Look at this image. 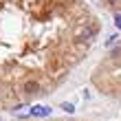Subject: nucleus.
I'll return each mask as SVG.
<instances>
[{"label":"nucleus","instance_id":"f257e3e1","mask_svg":"<svg viewBox=\"0 0 121 121\" xmlns=\"http://www.w3.org/2000/svg\"><path fill=\"white\" fill-rule=\"evenodd\" d=\"M29 115H33V117H46V115H51V108H48V106H35V108L29 110Z\"/></svg>","mask_w":121,"mask_h":121},{"label":"nucleus","instance_id":"f03ea898","mask_svg":"<svg viewBox=\"0 0 121 121\" xmlns=\"http://www.w3.org/2000/svg\"><path fill=\"white\" fill-rule=\"evenodd\" d=\"M62 108L66 110V112H75V106L73 104H62Z\"/></svg>","mask_w":121,"mask_h":121},{"label":"nucleus","instance_id":"7ed1b4c3","mask_svg":"<svg viewBox=\"0 0 121 121\" xmlns=\"http://www.w3.org/2000/svg\"><path fill=\"white\" fill-rule=\"evenodd\" d=\"M115 24H117V29H121V16H117V18H115Z\"/></svg>","mask_w":121,"mask_h":121}]
</instances>
